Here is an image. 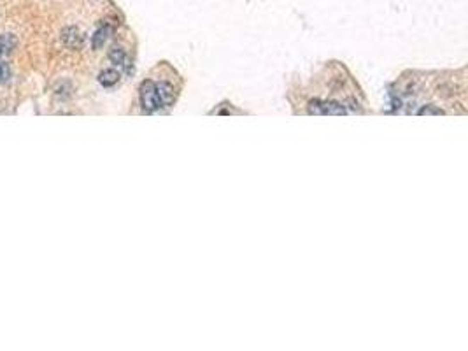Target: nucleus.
I'll return each mask as SVG.
<instances>
[{"label":"nucleus","instance_id":"nucleus-4","mask_svg":"<svg viewBox=\"0 0 468 351\" xmlns=\"http://www.w3.org/2000/svg\"><path fill=\"white\" fill-rule=\"evenodd\" d=\"M156 93H158L162 105H170L176 100V93H174V88H172L170 83H165V81L158 83L156 84Z\"/></svg>","mask_w":468,"mask_h":351},{"label":"nucleus","instance_id":"nucleus-7","mask_svg":"<svg viewBox=\"0 0 468 351\" xmlns=\"http://www.w3.org/2000/svg\"><path fill=\"white\" fill-rule=\"evenodd\" d=\"M109 34H111V28H109V26H102V28L96 30L95 35H93V39H92L93 50H98V48L104 46V42L107 41Z\"/></svg>","mask_w":468,"mask_h":351},{"label":"nucleus","instance_id":"nucleus-2","mask_svg":"<svg viewBox=\"0 0 468 351\" xmlns=\"http://www.w3.org/2000/svg\"><path fill=\"white\" fill-rule=\"evenodd\" d=\"M309 113L310 114H333V116H342L346 114V107L339 102H319L312 100L309 104Z\"/></svg>","mask_w":468,"mask_h":351},{"label":"nucleus","instance_id":"nucleus-1","mask_svg":"<svg viewBox=\"0 0 468 351\" xmlns=\"http://www.w3.org/2000/svg\"><path fill=\"white\" fill-rule=\"evenodd\" d=\"M140 104H142L144 111H147V113H153V111L162 107L160 97L156 93V84L153 81H144L140 84Z\"/></svg>","mask_w":468,"mask_h":351},{"label":"nucleus","instance_id":"nucleus-3","mask_svg":"<svg viewBox=\"0 0 468 351\" xmlns=\"http://www.w3.org/2000/svg\"><path fill=\"white\" fill-rule=\"evenodd\" d=\"M83 34L79 32V28L75 26H67V28L62 30V42L67 48H72V50H79L83 46Z\"/></svg>","mask_w":468,"mask_h":351},{"label":"nucleus","instance_id":"nucleus-10","mask_svg":"<svg viewBox=\"0 0 468 351\" xmlns=\"http://www.w3.org/2000/svg\"><path fill=\"white\" fill-rule=\"evenodd\" d=\"M419 116H426V114H444L442 109H437V107H431V105H426V107H421L419 109Z\"/></svg>","mask_w":468,"mask_h":351},{"label":"nucleus","instance_id":"nucleus-8","mask_svg":"<svg viewBox=\"0 0 468 351\" xmlns=\"http://www.w3.org/2000/svg\"><path fill=\"white\" fill-rule=\"evenodd\" d=\"M109 58H111V62L113 63H116V65H125L126 53L121 50V48H113V50L109 51Z\"/></svg>","mask_w":468,"mask_h":351},{"label":"nucleus","instance_id":"nucleus-5","mask_svg":"<svg viewBox=\"0 0 468 351\" xmlns=\"http://www.w3.org/2000/svg\"><path fill=\"white\" fill-rule=\"evenodd\" d=\"M18 46V41L13 34H2L0 35V56H9Z\"/></svg>","mask_w":468,"mask_h":351},{"label":"nucleus","instance_id":"nucleus-9","mask_svg":"<svg viewBox=\"0 0 468 351\" xmlns=\"http://www.w3.org/2000/svg\"><path fill=\"white\" fill-rule=\"evenodd\" d=\"M11 79V67L5 62H0V83L4 84Z\"/></svg>","mask_w":468,"mask_h":351},{"label":"nucleus","instance_id":"nucleus-6","mask_svg":"<svg viewBox=\"0 0 468 351\" xmlns=\"http://www.w3.org/2000/svg\"><path fill=\"white\" fill-rule=\"evenodd\" d=\"M119 81V72L114 71V69H105V71L100 72L98 75V83L102 86H114V84Z\"/></svg>","mask_w":468,"mask_h":351}]
</instances>
